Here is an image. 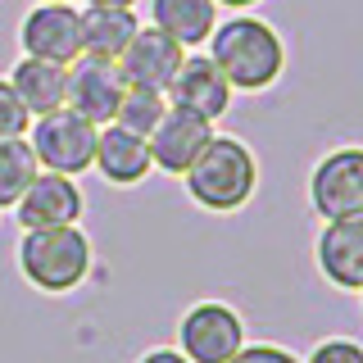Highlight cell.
<instances>
[{"label": "cell", "mask_w": 363, "mask_h": 363, "mask_svg": "<svg viewBox=\"0 0 363 363\" xmlns=\"http://www.w3.org/2000/svg\"><path fill=\"white\" fill-rule=\"evenodd\" d=\"M37 5H73V0H37Z\"/></svg>", "instance_id": "26"}, {"label": "cell", "mask_w": 363, "mask_h": 363, "mask_svg": "<svg viewBox=\"0 0 363 363\" xmlns=\"http://www.w3.org/2000/svg\"><path fill=\"white\" fill-rule=\"evenodd\" d=\"M96 136H100L96 123H86L82 113H73L64 105L55 113L32 118L28 145H32V155H37V164L45 168V173L77 177V173H86V168L96 164Z\"/></svg>", "instance_id": "4"}, {"label": "cell", "mask_w": 363, "mask_h": 363, "mask_svg": "<svg viewBox=\"0 0 363 363\" xmlns=\"http://www.w3.org/2000/svg\"><path fill=\"white\" fill-rule=\"evenodd\" d=\"M18 227L23 232H37V227H73L82 218V191H77V177L64 173H41L28 182V191L14 204Z\"/></svg>", "instance_id": "10"}, {"label": "cell", "mask_w": 363, "mask_h": 363, "mask_svg": "<svg viewBox=\"0 0 363 363\" xmlns=\"http://www.w3.org/2000/svg\"><path fill=\"white\" fill-rule=\"evenodd\" d=\"M241 345H245V323L223 300L191 304L177 323V350L191 363H227V359H236Z\"/></svg>", "instance_id": "6"}, {"label": "cell", "mask_w": 363, "mask_h": 363, "mask_svg": "<svg viewBox=\"0 0 363 363\" xmlns=\"http://www.w3.org/2000/svg\"><path fill=\"white\" fill-rule=\"evenodd\" d=\"M136 32H141L136 9H96V5L82 9V55H91V60L118 64V55L132 45Z\"/></svg>", "instance_id": "17"}, {"label": "cell", "mask_w": 363, "mask_h": 363, "mask_svg": "<svg viewBox=\"0 0 363 363\" xmlns=\"http://www.w3.org/2000/svg\"><path fill=\"white\" fill-rule=\"evenodd\" d=\"M150 141V159H155V173H168V177H182L191 164L200 159V150L213 141V123L200 118L191 109H177L168 105V113L159 118V128L145 136Z\"/></svg>", "instance_id": "9"}, {"label": "cell", "mask_w": 363, "mask_h": 363, "mask_svg": "<svg viewBox=\"0 0 363 363\" xmlns=\"http://www.w3.org/2000/svg\"><path fill=\"white\" fill-rule=\"evenodd\" d=\"M209 60L218 64V73L227 77L232 91H268L286 73V41L272 23L255 14H232L213 28Z\"/></svg>", "instance_id": "1"}, {"label": "cell", "mask_w": 363, "mask_h": 363, "mask_svg": "<svg viewBox=\"0 0 363 363\" xmlns=\"http://www.w3.org/2000/svg\"><path fill=\"white\" fill-rule=\"evenodd\" d=\"M18 272L45 295H68L91 277V236L82 227H37L18 241Z\"/></svg>", "instance_id": "3"}, {"label": "cell", "mask_w": 363, "mask_h": 363, "mask_svg": "<svg viewBox=\"0 0 363 363\" xmlns=\"http://www.w3.org/2000/svg\"><path fill=\"white\" fill-rule=\"evenodd\" d=\"M96 9H136V0H86Z\"/></svg>", "instance_id": "24"}, {"label": "cell", "mask_w": 363, "mask_h": 363, "mask_svg": "<svg viewBox=\"0 0 363 363\" xmlns=\"http://www.w3.org/2000/svg\"><path fill=\"white\" fill-rule=\"evenodd\" d=\"M9 86L18 91L23 109H28L32 118L68 105V68L50 64V60H28V55H23L14 64V73H9Z\"/></svg>", "instance_id": "15"}, {"label": "cell", "mask_w": 363, "mask_h": 363, "mask_svg": "<svg viewBox=\"0 0 363 363\" xmlns=\"http://www.w3.org/2000/svg\"><path fill=\"white\" fill-rule=\"evenodd\" d=\"M91 168H96L109 186H136V182H145L155 173L150 141L128 132V128H118V123H105L100 136H96V164Z\"/></svg>", "instance_id": "14"}, {"label": "cell", "mask_w": 363, "mask_h": 363, "mask_svg": "<svg viewBox=\"0 0 363 363\" xmlns=\"http://www.w3.org/2000/svg\"><path fill=\"white\" fill-rule=\"evenodd\" d=\"M150 28L168 32L182 50H196L218 28V0H150Z\"/></svg>", "instance_id": "16"}, {"label": "cell", "mask_w": 363, "mask_h": 363, "mask_svg": "<svg viewBox=\"0 0 363 363\" xmlns=\"http://www.w3.org/2000/svg\"><path fill=\"white\" fill-rule=\"evenodd\" d=\"M18 45L28 60L73 64L82 60V9L73 5H32L18 23Z\"/></svg>", "instance_id": "7"}, {"label": "cell", "mask_w": 363, "mask_h": 363, "mask_svg": "<svg viewBox=\"0 0 363 363\" xmlns=\"http://www.w3.org/2000/svg\"><path fill=\"white\" fill-rule=\"evenodd\" d=\"M186 196L209 213H236L259 191V159L241 136H218L200 150V159L182 173Z\"/></svg>", "instance_id": "2"}, {"label": "cell", "mask_w": 363, "mask_h": 363, "mask_svg": "<svg viewBox=\"0 0 363 363\" xmlns=\"http://www.w3.org/2000/svg\"><path fill=\"white\" fill-rule=\"evenodd\" d=\"M259 0H218V9H236V14H241V9H255Z\"/></svg>", "instance_id": "25"}, {"label": "cell", "mask_w": 363, "mask_h": 363, "mask_svg": "<svg viewBox=\"0 0 363 363\" xmlns=\"http://www.w3.org/2000/svg\"><path fill=\"white\" fill-rule=\"evenodd\" d=\"M28 128H32V113L23 109L9 77H0V136H28Z\"/></svg>", "instance_id": "20"}, {"label": "cell", "mask_w": 363, "mask_h": 363, "mask_svg": "<svg viewBox=\"0 0 363 363\" xmlns=\"http://www.w3.org/2000/svg\"><path fill=\"white\" fill-rule=\"evenodd\" d=\"M359 300H363V291H359Z\"/></svg>", "instance_id": "27"}, {"label": "cell", "mask_w": 363, "mask_h": 363, "mask_svg": "<svg viewBox=\"0 0 363 363\" xmlns=\"http://www.w3.org/2000/svg\"><path fill=\"white\" fill-rule=\"evenodd\" d=\"M304 363H363V345L350 340V336H327V340H318L309 350Z\"/></svg>", "instance_id": "21"}, {"label": "cell", "mask_w": 363, "mask_h": 363, "mask_svg": "<svg viewBox=\"0 0 363 363\" xmlns=\"http://www.w3.org/2000/svg\"><path fill=\"white\" fill-rule=\"evenodd\" d=\"M309 209L323 223L363 218V145H336L313 164Z\"/></svg>", "instance_id": "5"}, {"label": "cell", "mask_w": 363, "mask_h": 363, "mask_svg": "<svg viewBox=\"0 0 363 363\" xmlns=\"http://www.w3.org/2000/svg\"><path fill=\"white\" fill-rule=\"evenodd\" d=\"M123 96H128V82H123L113 60H91V55H82V60L68 64V109L82 113L86 123H96V128L113 123Z\"/></svg>", "instance_id": "8"}, {"label": "cell", "mask_w": 363, "mask_h": 363, "mask_svg": "<svg viewBox=\"0 0 363 363\" xmlns=\"http://www.w3.org/2000/svg\"><path fill=\"white\" fill-rule=\"evenodd\" d=\"M41 173L28 136H0V209H14L28 182Z\"/></svg>", "instance_id": "18"}, {"label": "cell", "mask_w": 363, "mask_h": 363, "mask_svg": "<svg viewBox=\"0 0 363 363\" xmlns=\"http://www.w3.org/2000/svg\"><path fill=\"white\" fill-rule=\"evenodd\" d=\"M164 96H168V105L191 109V113H200V118L218 123L223 113L232 109V96H236V91L227 86V77L218 73V64H213L209 55H186Z\"/></svg>", "instance_id": "11"}, {"label": "cell", "mask_w": 363, "mask_h": 363, "mask_svg": "<svg viewBox=\"0 0 363 363\" xmlns=\"http://www.w3.org/2000/svg\"><path fill=\"white\" fill-rule=\"evenodd\" d=\"M227 363H300V359H295L291 350H281V345L259 340V345H241V350H236V359H227Z\"/></svg>", "instance_id": "22"}, {"label": "cell", "mask_w": 363, "mask_h": 363, "mask_svg": "<svg viewBox=\"0 0 363 363\" xmlns=\"http://www.w3.org/2000/svg\"><path fill=\"white\" fill-rule=\"evenodd\" d=\"M136 363H191L186 354H182V350H168V345H155V350H145L141 359Z\"/></svg>", "instance_id": "23"}, {"label": "cell", "mask_w": 363, "mask_h": 363, "mask_svg": "<svg viewBox=\"0 0 363 363\" xmlns=\"http://www.w3.org/2000/svg\"><path fill=\"white\" fill-rule=\"evenodd\" d=\"M186 50L159 28H141L132 37V45L118 55V73L128 86H141V91H168V82L177 77Z\"/></svg>", "instance_id": "12"}, {"label": "cell", "mask_w": 363, "mask_h": 363, "mask_svg": "<svg viewBox=\"0 0 363 363\" xmlns=\"http://www.w3.org/2000/svg\"><path fill=\"white\" fill-rule=\"evenodd\" d=\"M313 259H318V272L327 277V286L359 295L363 291V218L323 223Z\"/></svg>", "instance_id": "13"}, {"label": "cell", "mask_w": 363, "mask_h": 363, "mask_svg": "<svg viewBox=\"0 0 363 363\" xmlns=\"http://www.w3.org/2000/svg\"><path fill=\"white\" fill-rule=\"evenodd\" d=\"M168 113V96L164 91H141V86H128V96H123L118 113H113V123L118 128H128L136 136H150L159 128V118Z\"/></svg>", "instance_id": "19"}]
</instances>
